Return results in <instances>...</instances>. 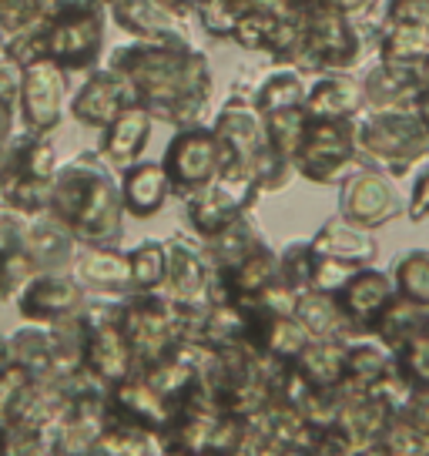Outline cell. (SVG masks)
Returning a JSON list of instances; mask_svg holds the SVG:
<instances>
[{"instance_id": "cell-1", "label": "cell", "mask_w": 429, "mask_h": 456, "mask_svg": "<svg viewBox=\"0 0 429 456\" xmlns=\"http://www.w3.org/2000/svg\"><path fill=\"white\" fill-rule=\"evenodd\" d=\"M108 68L128 77L134 98L155 121L174 128L201 125L214 91V74L208 57L195 47H165V44H117Z\"/></svg>"}, {"instance_id": "cell-2", "label": "cell", "mask_w": 429, "mask_h": 456, "mask_svg": "<svg viewBox=\"0 0 429 456\" xmlns=\"http://www.w3.org/2000/svg\"><path fill=\"white\" fill-rule=\"evenodd\" d=\"M47 215L74 235L77 245H117L125 232V205L117 171L85 151L64 161L51 185Z\"/></svg>"}, {"instance_id": "cell-3", "label": "cell", "mask_w": 429, "mask_h": 456, "mask_svg": "<svg viewBox=\"0 0 429 456\" xmlns=\"http://www.w3.org/2000/svg\"><path fill=\"white\" fill-rule=\"evenodd\" d=\"M212 131L218 142V182L252 199L258 191H275L286 185L288 161L272 151L265 121L248 101H225L214 114Z\"/></svg>"}, {"instance_id": "cell-4", "label": "cell", "mask_w": 429, "mask_h": 456, "mask_svg": "<svg viewBox=\"0 0 429 456\" xmlns=\"http://www.w3.org/2000/svg\"><path fill=\"white\" fill-rule=\"evenodd\" d=\"M121 329L142 372L188 342V313L165 292H131L121 299Z\"/></svg>"}, {"instance_id": "cell-5", "label": "cell", "mask_w": 429, "mask_h": 456, "mask_svg": "<svg viewBox=\"0 0 429 456\" xmlns=\"http://www.w3.org/2000/svg\"><path fill=\"white\" fill-rule=\"evenodd\" d=\"M104 24L108 7H101L98 0H61L58 14L44 30V57L68 74H91L104 57Z\"/></svg>"}, {"instance_id": "cell-6", "label": "cell", "mask_w": 429, "mask_h": 456, "mask_svg": "<svg viewBox=\"0 0 429 456\" xmlns=\"http://www.w3.org/2000/svg\"><path fill=\"white\" fill-rule=\"evenodd\" d=\"M81 329H85V372L108 386L128 379L134 372V356L121 329V299H98L87 296L81 309Z\"/></svg>"}, {"instance_id": "cell-7", "label": "cell", "mask_w": 429, "mask_h": 456, "mask_svg": "<svg viewBox=\"0 0 429 456\" xmlns=\"http://www.w3.org/2000/svg\"><path fill=\"white\" fill-rule=\"evenodd\" d=\"M68 111V71L51 57H37L20 68L17 85V118L30 134H51L61 128Z\"/></svg>"}, {"instance_id": "cell-8", "label": "cell", "mask_w": 429, "mask_h": 456, "mask_svg": "<svg viewBox=\"0 0 429 456\" xmlns=\"http://www.w3.org/2000/svg\"><path fill=\"white\" fill-rule=\"evenodd\" d=\"M161 168L168 175L172 199L185 201L201 188L218 182V142L208 125L174 128L172 142L161 155Z\"/></svg>"}, {"instance_id": "cell-9", "label": "cell", "mask_w": 429, "mask_h": 456, "mask_svg": "<svg viewBox=\"0 0 429 456\" xmlns=\"http://www.w3.org/2000/svg\"><path fill=\"white\" fill-rule=\"evenodd\" d=\"M87 292L71 272H37L14 299L17 313L30 326H58L85 309Z\"/></svg>"}, {"instance_id": "cell-10", "label": "cell", "mask_w": 429, "mask_h": 456, "mask_svg": "<svg viewBox=\"0 0 429 456\" xmlns=\"http://www.w3.org/2000/svg\"><path fill=\"white\" fill-rule=\"evenodd\" d=\"M131 104H138V98H134V87L128 85V77L104 64V68H94L87 74L85 85L77 87V94L68 101V111L81 128L104 131Z\"/></svg>"}, {"instance_id": "cell-11", "label": "cell", "mask_w": 429, "mask_h": 456, "mask_svg": "<svg viewBox=\"0 0 429 456\" xmlns=\"http://www.w3.org/2000/svg\"><path fill=\"white\" fill-rule=\"evenodd\" d=\"M168 248V275L161 292L182 305V309H201L208 305V289H212V262L205 256V245L198 239H185V235H172L165 239Z\"/></svg>"}, {"instance_id": "cell-12", "label": "cell", "mask_w": 429, "mask_h": 456, "mask_svg": "<svg viewBox=\"0 0 429 456\" xmlns=\"http://www.w3.org/2000/svg\"><path fill=\"white\" fill-rule=\"evenodd\" d=\"M104 410H108V419H117V423H128L134 429H144L158 440V433L168 427L174 406L168 399L158 393L155 386H148L144 376L131 372L128 379L108 386L104 393Z\"/></svg>"}, {"instance_id": "cell-13", "label": "cell", "mask_w": 429, "mask_h": 456, "mask_svg": "<svg viewBox=\"0 0 429 456\" xmlns=\"http://www.w3.org/2000/svg\"><path fill=\"white\" fill-rule=\"evenodd\" d=\"M108 17L121 30H128L134 41L165 44V47H191L188 17H178L161 0H115Z\"/></svg>"}, {"instance_id": "cell-14", "label": "cell", "mask_w": 429, "mask_h": 456, "mask_svg": "<svg viewBox=\"0 0 429 456\" xmlns=\"http://www.w3.org/2000/svg\"><path fill=\"white\" fill-rule=\"evenodd\" d=\"M248 205H252V195H245L225 182H214V185L201 188L182 201L185 222L198 242H212L214 235H222L231 222L248 215Z\"/></svg>"}, {"instance_id": "cell-15", "label": "cell", "mask_w": 429, "mask_h": 456, "mask_svg": "<svg viewBox=\"0 0 429 456\" xmlns=\"http://www.w3.org/2000/svg\"><path fill=\"white\" fill-rule=\"evenodd\" d=\"M71 275L85 285L87 296L98 299H125L134 292L128 252H121L117 245H81L74 256Z\"/></svg>"}, {"instance_id": "cell-16", "label": "cell", "mask_w": 429, "mask_h": 456, "mask_svg": "<svg viewBox=\"0 0 429 456\" xmlns=\"http://www.w3.org/2000/svg\"><path fill=\"white\" fill-rule=\"evenodd\" d=\"M151 128H155V118L144 111L142 104H131L101 131V142L94 151L108 168L121 175V171H128L131 165L142 161L144 148L151 142Z\"/></svg>"}, {"instance_id": "cell-17", "label": "cell", "mask_w": 429, "mask_h": 456, "mask_svg": "<svg viewBox=\"0 0 429 456\" xmlns=\"http://www.w3.org/2000/svg\"><path fill=\"white\" fill-rule=\"evenodd\" d=\"M117 182H121L125 215H131V218H155L172 201V185H168V175L161 168V161H144L142 158L138 165L121 171Z\"/></svg>"}, {"instance_id": "cell-18", "label": "cell", "mask_w": 429, "mask_h": 456, "mask_svg": "<svg viewBox=\"0 0 429 456\" xmlns=\"http://www.w3.org/2000/svg\"><path fill=\"white\" fill-rule=\"evenodd\" d=\"M24 248L37 272H71L74 256L81 245L64 225H58L51 215H34L24 218Z\"/></svg>"}, {"instance_id": "cell-19", "label": "cell", "mask_w": 429, "mask_h": 456, "mask_svg": "<svg viewBox=\"0 0 429 456\" xmlns=\"http://www.w3.org/2000/svg\"><path fill=\"white\" fill-rule=\"evenodd\" d=\"M34 275L37 265L24 248V218L0 208V302H14Z\"/></svg>"}, {"instance_id": "cell-20", "label": "cell", "mask_w": 429, "mask_h": 456, "mask_svg": "<svg viewBox=\"0 0 429 456\" xmlns=\"http://www.w3.org/2000/svg\"><path fill=\"white\" fill-rule=\"evenodd\" d=\"M11 356L20 370L30 372V379H54V332L51 326H24L7 336Z\"/></svg>"}, {"instance_id": "cell-21", "label": "cell", "mask_w": 429, "mask_h": 456, "mask_svg": "<svg viewBox=\"0 0 429 456\" xmlns=\"http://www.w3.org/2000/svg\"><path fill=\"white\" fill-rule=\"evenodd\" d=\"M201 245H205V256H208L214 272H229V269H235L239 262H245L252 252H258V248L265 245V239H262V232L255 228V222H252L248 215H242V218L231 222L222 235H214L212 242H201Z\"/></svg>"}, {"instance_id": "cell-22", "label": "cell", "mask_w": 429, "mask_h": 456, "mask_svg": "<svg viewBox=\"0 0 429 456\" xmlns=\"http://www.w3.org/2000/svg\"><path fill=\"white\" fill-rule=\"evenodd\" d=\"M131 289L134 292H161L168 275V248L158 239H144L128 252Z\"/></svg>"}, {"instance_id": "cell-23", "label": "cell", "mask_w": 429, "mask_h": 456, "mask_svg": "<svg viewBox=\"0 0 429 456\" xmlns=\"http://www.w3.org/2000/svg\"><path fill=\"white\" fill-rule=\"evenodd\" d=\"M252 108H255L262 118L279 114V111H295V108H305V87H302L299 74H292V71L269 74V77L262 81V87L255 91Z\"/></svg>"}, {"instance_id": "cell-24", "label": "cell", "mask_w": 429, "mask_h": 456, "mask_svg": "<svg viewBox=\"0 0 429 456\" xmlns=\"http://www.w3.org/2000/svg\"><path fill=\"white\" fill-rule=\"evenodd\" d=\"M356 91L345 81H322L305 94V114L309 121H339L352 111Z\"/></svg>"}, {"instance_id": "cell-25", "label": "cell", "mask_w": 429, "mask_h": 456, "mask_svg": "<svg viewBox=\"0 0 429 456\" xmlns=\"http://www.w3.org/2000/svg\"><path fill=\"white\" fill-rule=\"evenodd\" d=\"M4 456H58V429H4Z\"/></svg>"}, {"instance_id": "cell-26", "label": "cell", "mask_w": 429, "mask_h": 456, "mask_svg": "<svg viewBox=\"0 0 429 456\" xmlns=\"http://www.w3.org/2000/svg\"><path fill=\"white\" fill-rule=\"evenodd\" d=\"M30 383H34V379H30V372L20 370L17 362L11 366V370L0 372V429L11 427L17 406H20V399L28 396Z\"/></svg>"}, {"instance_id": "cell-27", "label": "cell", "mask_w": 429, "mask_h": 456, "mask_svg": "<svg viewBox=\"0 0 429 456\" xmlns=\"http://www.w3.org/2000/svg\"><path fill=\"white\" fill-rule=\"evenodd\" d=\"M11 366H14V356H11V342L0 339V372L11 370Z\"/></svg>"}, {"instance_id": "cell-28", "label": "cell", "mask_w": 429, "mask_h": 456, "mask_svg": "<svg viewBox=\"0 0 429 456\" xmlns=\"http://www.w3.org/2000/svg\"><path fill=\"white\" fill-rule=\"evenodd\" d=\"M101 7H111V4H115V0H98Z\"/></svg>"}, {"instance_id": "cell-29", "label": "cell", "mask_w": 429, "mask_h": 456, "mask_svg": "<svg viewBox=\"0 0 429 456\" xmlns=\"http://www.w3.org/2000/svg\"><path fill=\"white\" fill-rule=\"evenodd\" d=\"M0 456H4V429H0Z\"/></svg>"}]
</instances>
